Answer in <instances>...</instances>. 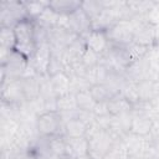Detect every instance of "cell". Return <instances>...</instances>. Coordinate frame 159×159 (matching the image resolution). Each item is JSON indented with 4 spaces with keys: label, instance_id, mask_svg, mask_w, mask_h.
I'll list each match as a JSON object with an SVG mask.
<instances>
[{
    "label": "cell",
    "instance_id": "obj_9",
    "mask_svg": "<svg viewBox=\"0 0 159 159\" xmlns=\"http://www.w3.org/2000/svg\"><path fill=\"white\" fill-rule=\"evenodd\" d=\"M82 37H84L86 47L99 56H102L109 47V41L104 31L92 30L91 32H88L86 36H82Z\"/></svg>",
    "mask_w": 159,
    "mask_h": 159
},
{
    "label": "cell",
    "instance_id": "obj_11",
    "mask_svg": "<svg viewBox=\"0 0 159 159\" xmlns=\"http://www.w3.org/2000/svg\"><path fill=\"white\" fill-rule=\"evenodd\" d=\"M107 107H108V112L111 116L120 117V116L129 114L133 111L134 106L120 93H117L107 102Z\"/></svg>",
    "mask_w": 159,
    "mask_h": 159
},
{
    "label": "cell",
    "instance_id": "obj_4",
    "mask_svg": "<svg viewBox=\"0 0 159 159\" xmlns=\"http://www.w3.org/2000/svg\"><path fill=\"white\" fill-rule=\"evenodd\" d=\"M108 41L117 46H128L133 42L134 24L130 19H122L106 31Z\"/></svg>",
    "mask_w": 159,
    "mask_h": 159
},
{
    "label": "cell",
    "instance_id": "obj_6",
    "mask_svg": "<svg viewBox=\"0 0 159 159\" xmlns=\"http://www.w3.org/2000/svg\"><path fill=\"white\" fill-rule=\"evenodd\" d=\"M1 101L5 104L17 106L26 101L21 78L20 80H10L1 83Z\"/></svg>",
    "mask_w": 159,
    "mask_h": 159
},
{
    "label": "cell",
    "instance_id": "obj_26",
    "mask_svg": "<svg viewBox=\"0 0 159 159\" xmlns=\"http://www.w3.org/2000/svg\"><path fill=\"white\" fill-rule=\"evenodd\" d=\"M137 89H138V96H139V101L142 102H147V101H152L153 96H154V86L153 82H150L149 80H144L137 83Z\"/></svg>",
    "mask_w": 159,
    "mask_h": 159
},
{
    "label": "cell",
    "instance_id": "obj_13",
    "mask_svg": "<svg viewBox=\"0 0 159 159\" xmlns=\"http://www.w3.org/2000/svg\"><path fill=\"white\" fill-rule=\"evenodd\" d=\"M50 81H51V86H52V89H53L56 98L71 93L70 92L71 77L66 72H61V73H57V75L50 77Z\"/></svg>",
    "mask_w": 159,
    "mask_h": 159
},
{
    "label": "cell",
    "instance_id": "obj_25",
    "mask_svg": "<svg viewBox=\"0 0 159 159\" xmlns=\"http://www.w3.org/2000/svg\"><path fill=\"white\" fill-rule=\"evenodd\" d=\"M24 5H25L29 17L31 20H36L45 11V9L50 5V1H30V2H24Z\"/></svg>",
    "mask_w": 159,
    "mask_h": 159
},
{
    "label": "cell",
    "instance_id": "obj_1",
    "mask_svg": "<svg viewBox=\"0 0 159 159\" xmlns=\"http://www.w3.org/2000/svg\"><path fill=\"white\" fill-rule=\"evenodd\" d=\"M35 21L31 19H25L15 25L14 31L16 36L15 50L24 55L29 61L36 52V39H35Z\"/></svg>",
    "mask_w": 159,
    "mask_h": 159
},
{
    "label": "cell",
    "instance_id": "obj_16",
    "mask_svg": "<svg viewBox=\"0 0 159 159\" xmlns=\"http://www.w3.org/2000/svg\"><path fill=\"white\" fill-rule=\"evenodd\" d=\"M81 4L82 1H77V0H55V1H50V7L53 11H56L58 15L68 16L78 7H81Z\"/></svg>",
    "mask_w": 159,
    "mask_h": 159
},
{
    "label": "cell",
    "instance_id": "obj_10",
    "mask_svg": "<svg viewBox=\"0 0 159 159\" xmlns=\"http://www.w3.org/2000/svg\"><path fill=\"white\" fill-rule=\"evenodd\" d=\"M67 158H78L89 154V144L86 137H65ZM66 158V159H67Z\"/></svg>",
    "mask_w": 159,
    "mask_h": 159
},
{
    "label": "cell",
    "instance_id": "obj_20",
    "mask_svg": "<svg viewBox=\"0 0 159 159\" xmlns=\"http://www.w3.org/2000/svg\"><path fill=\"white\" fill-rule=\"evenodd\" d=\"M77 101H76V94L75 93H68L61 97L56 98V111L60 113L65 112H73L77 111Z\"/></svg>",
    "mask_w": 159,
    "mask_h": 159
},
{
    "label": "cell",
    "instance_id": "obj_23",
    "mask_svg": "<svg viewBox=\"0 0 159 159\" xmlns=\"http://www.w3.org/2000/svg\"><path fill=\"white\" fill-rule=\"evenodd\" d=\"M81 7L92 21L103 12V10L106 9V5H104V1H82Z\"/></svg>",
    "mask_w": 159,
    "mask_h": 159
},
{
    "label": "cell",
    "instance_id": "obj_27",
    "mask_svg": "<svg viewBox=\"0 0 159 159\" xmlns=\"http://www.w3.org/2000/svg\"><path fill=\"white\" fill-rule=\"evenodd\" d=\"M67 159H93V158L88 154V155H84V157H78V158H67Z\"/></svg>",
    "mask_w": 159,
    "mask_h": 159
},
{
    "label": "cell",
    "instance_id": "obj_24",
    "mask_svg": "<svg viewBox=\"0 0 159 159\" xmlns=\"http://www.w3.org/2000/svg\"><path fill=\"white\" fill-rule=\"evenodd\" d=\"M125 50H127V53H128L130 63H133V62L143 60L145 57V55L148 53L149 47L139 45V43H135V42H132L128 46H125Z\"/></svg>",
    "mask_w": 159,
    "mask_h": 159
},
{
    "label": "cell",
    "instance_id": "obj_12",
    "mask_svg": "<svg viewBox=\"0 0 159 159\" xmlns=\"http://www.w3.org/2000/svg\"><path fill=\"white\" fill-rule=\"evenodd\" d=\"M153 128V122L152 119L143 113H138L132 116L130 120V127H129V133L139 137H147Z\"/></svg>",
    "mask_w": 159,
    "mask_h": 159
},
{
    "label": "cell",
    "instance_id": "obj_14",
    "mask_svg": "<svg viewBox=\"0 0 159 159\" xmlns=\"http://www.w3.org/2000/svg\"><path fill=\"white\" fill-rule=\"evenodd\" d=\"M24 93L26 97V101L37 99L41 94V83L40 80L36 78V76H25L21 78Z\"/></svg>",
    "mask_w": 159,
    "mask_h": 159
},
{
    "label": "cell",
    "instance_id": "obj_18",
    "mask_svg": "<svg viewBox=\"0 0 159 159\" xmlns=\"http://www.w3.org/2000/svg\"><path fill=\"white\" fill-rule=\"evenodd\" d=\"M102 159H129V150L122 139H117Z\"/></svg>",
    "mask_w": 159,
    "mask_h": 159
},
{
    "label": "cell",
    "instance_id": "obj_8",
    "mask_svg": "<svg viewBox=\"0 0 159 159\" xmlns=\"http://www.w3.org/2000/svg\"><path fill=\"white\" fill-rule=\"evenodd\" d=\"M67 29L71 30L77 36H86L92 31V22L82 7L67 16Z\"/></svg>",
    "mask_w": 159,
    "mask_h": 159
},
{
    "label": "cell",
    "instance_id": "obj_19",
    "mask_svg": "<svg viewBox=\"0 0 159 159\" xmlns=\"http://www.w3.org/2000/svg\"><path fill=\"white\" fill-rule=\"evenodd\" d=\"M47 139V145L50 150L58 158L66 159V139L63 135H55V137H46Z\"/></svg>",
    "mask_w": 159,
    "mask_h": 159
},
{
    "label": "cell",
    "instance_id": "obj_17",
    "mask_svg": "<svg viewBox=\"0 0 159 159\" xmlns=\"http://www.w3.org/2000/svg\"><path fill=\"white\" fill-rule=\"evenodd\" d=\"M76 94V101H77V107L80 111L82 112H91L93 113L97 102L94 101V98L92 97L89 89H82L75 93Z\"/></svg>",
    "mask_w": 159,
    "mask_h": 159
},
{
    "label": "cell",
    "instance_id": "obj_22",
    "mask_svg": "<svg viewBox=\"0 0 159 159\" xmlns=\"http://www.w3.org/2000/svg\"><path fill=\"white\" fill-rule=\"evenodd\" d=\"M89 92L92 94V97L94 98V101L97 103H102V102H108L114 94L111 92V89L103 84V83H96L92 84L89 87Z\"/></svg>",
    "mask_w": 159,
    "mask_h": 159
},
{
    "label": "cell",
    "instance_id": "obj_3",
    "mask_svg": "<svg viewBox=\"0 0 159 159\" xmlns=\"http://www.w3.org/2000/svg\"><path fill=\"white\" fill-rule=\"evenodd\" d=\"M29 67V60L14 50L7 60L1 65V83L10 80H20L24 77Z\"/></svg>",
    "mask_w": 159,
    "mask_h": 159
},
{
    "label": "cell",
    "instance_id": "obj_5",
    "mask_svg": "<svg viewBox=\"0 0 159 159\" xmlns=\"http://www.w3.org/2000/svg\"><path fill=\"white\" fill-rule=\"evenodd\" d=\"M30 19L24 2L20 1H1L0 4V24L6 27H15L20 21Z\"/></svg>",
    "mask_w": 159,
    "mask_h": 159
},
{
    "label": "cell",
    "instance_id": "obj_2",
    "mask_svg": "<svg viewBox=\"0 0 159 159\" xmlns=\"http://www.w3.org/2000/svg\"><path fill=\"white\" fill-rule=\"evenodd\" d=\"M36 129L40 137H65V123L57 111H46L36 119Z\"/></svg>",
    "mask_w": 159,
    "mask_h": 159
},
{
    "label": "cell",
    "instance_id": "obj_15",
    "mask_svg": "<svg viewBox=\"0 0 159 159\" xmlns=\"http://www.w3.org/2000/svg\"><path fill=\"white\" fill-rule=\"evenodd\" d=\"M88 125L89 124H87L80 117L70 119V120L65 122V137H71V138L86 137Z\"/></svg>",
    "mask_w": 159,
    "mask_h": 159
},
{
    "label": "cell",
    "instance_id": "obj_7",
    "mask_svg": "<svg viewBox=\"0 0 159 159\" xmlns=\"http://www.w3.org/2000/svg\"><path fill=\"white\" fill-rule=\"evenodd\" d=\"M134 24V37H133V42L147 46V47H152V45L157 40V30L155 26L147 20H138L134 21L132 20Z\"/></svg>",
    "mask_w": 159,
    "mask_h": 159
},
{
    "label": "cell",
    "instance_id": "obj_21",
    "mask_svg": "<svg viewBox=\"0 0 159 159\" xmlns=\"http://www.w3.org/2000/svg\"><path fill=\"white\" fill-rule=\"evenodd\" d=\"M16 36L14 27L0 26V47L6 50H15Z\"/></svg>",
    "mask_w": 159,
    "mask_h": 159
}]
</instances>
